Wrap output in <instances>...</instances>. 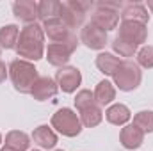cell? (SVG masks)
Wrapping results in <instances>:
<instances>
[{"mask_svg": "<svg viewBox=\"0 0 153 151\" xmlns=\"http://www.w3.org/2000/svg\"><path fill=\"white\" fill-rule=\"evenodd\" d=\"M146 9H150V13L153 14V0H148L146 2Z\"/></svg>", "mask_w": 153, "mask_h": 151, "instance_id": "cell-29", "label": "cell"}, {"mask_svg": "<svg viewBox=\"0 0 153 151\" xmlns=\"http://www.w3.org/2000/svg\"><path fill=\"white\" fill-rule=\"evenodd\" d=\"M137 66L139 68H146V70H152L153 68V46L152 44H146L143 48L137 50Z\"/></svg>", "mask_w": 153, "mask_h": 151, "instance_id": "cell-26", "label": "cell"}, {"mask_svg": "<svg viewBox=\"0 0 153 151\" xmlns=\"http://www.w3.org/2000/svg\"><path fill=\"white\" fill-rule=\"evenodd\" d=\"M116 38L123 39V41L139 48L148 39V25L139 23V21H121Z\"/></svg>", "mask_w": 153, "mask_h": 151, "instance_id": "cell-8", "label": "cell"}, {"mask_svg": "<svg viewBox=\"0 0 153 151\" xmlns=\"http://www.w3.org/2000/svg\"><path fill=\"white\" fill-rule=\"evenodd\" d=\"M94 11L91 14V23L100 27L102 30L109 32L116 30L119 25V13L123 9V4H116V2H98L93 4Z\"/></svg>", "mask_w": 153, "mask_h": 151, "instance_id": "cell-3", "label": "cell"}, {"mask_svg": "<svg viewBox=\"0 0 153 151\" xmlns=\"http://www.w3.org/2000/svg\"><path fill=\"white\" fill-rule=\"evenodd\" d=\"M0 52H2V48H0Z\"/></svg>", "mask_w": 153, "mask_h": 151, "instance_id": "cell-34", "label": "cell"}, {"mask_svg": "<svg viewBox=\"0 0 153 151\" xmlns=\"http://www.w3.org/2000/svg\"><path fill=\"white\" fill-rule=\"evenodd\" d=\"M32 151H43V150H32Z\"/></svg>", "mask_w": 153, "mask_h": 151, "instance_id": "cell-32", "label": "cell"}, {"mask_svg": "<svg viewBox=\"0 0 153 151\" xmlns=\"http://www.w3.org/2000/svg\"><path fill=\"white\" fill-rule=\"evenodd\" d=\"M119 142L125 150L134 151L139 150L144 142V132L141 128H137L134 123L132 124H125L119 132Z\"/></svg>", "mask_w": 153, "mask_h": 151, "instance_id": "cell-11", "label": "cell"}, {"mask_svg": "<svg viewBox=\"0 0 153 151\" xmlns=\"http://www.w3.org/2000/svg\"><path fill=\"white\" fill-rule=\"evenodd\" d=\"M45 32L43 27L38 23H30L25 25L20 30V38L16 43V53L18 57H22L23 61L29 62H36L39 59H43L45 55Z\"/></svg>", "mask_w": 153, "mask_h": 151, "instance_id": "cell-1", "label": "cell"}, {"mask_svg": "<svg viewBox=\"0 0 153 151\" xmlns=\"http://www.w3.org/2000/svg\"><path fill=\"white\" fill-rule=\"evenodd\" d=\"M30 137L41 150H53L57 146V133L48 124H39L38 128H34Z\"/></svg>", "mask_w": 153, "mask_h": 151, "instance_id": "cell-16", "label": "cell"}, {"mask_svg": "<svg viewBox=\"0 0 153 151\" xmlns=\"http://www.w3.org/2000/svg\"><path fill=\"white\" fill-rule=\"evenodd\" d=\"M7 76H9V68L5 66V62H4V61H0V84H2Z\"/></svg>", "mask_w": 153, "mask_h": 151, "instance_id": "cell-28", "label": "cell"}, {"mask_svg": "<svg viewBox=\"0 0 153 151\" xmlns=\"http://www.w3.org/2000/svg\"><path fill=\"white\" fill-rule=\"evenodd\" d=\"M52 128H55L64 137H76L82 132V123L75 110L62 107L52 115Z\"/></svg>", "mask_w": 153, "mask_h": 151, "instance_id": "cell-7", "label": "cell"}, {"mask_svg": "<svg viewBox=\"0 0 153 151\" xmlns=\"http://www.w3.org/2000/svg\"><path fill=\"white\" fill-rule=\"evenodd\" d=\"M57 91H59V87H57V84H55L53 78H50V76H39L38 80H36V84H34V87H32V91H30V96L36 101H46V100L53 98L57 94Z\"/></svg>", "mask_w": 153, "mask_h": 151, "instance_id": "cell-14", "label": "cell"}, {"mask_svg": "<svg viewBox=\"0 0 153 151\" xmlns=\"http://www.w3.org/2000/svg\"><path fill=\"white\" fill-rule=\"evenodd\" d=\"M55 151H64V150H55Z\"/></svg>", "mask_w": 153, "mask_h": 151, "instance_id": "cell-33", "label": "cell"}, {"mask_svg": "<svg viewBox=\"0 0 153 151\" xmlns=\"http://www.w3.org/2000/svg\"><path fill=\"white\" fill-rule=\"evenodd\" d=\"M20 38V29L18 25L14 23H9V25H4L0 29V48H5V50H16V43Z\"/></svg>", "mask_w": 153, "mask_h": 151, "instance_id": "cell-22", "label": "cell"}, {"mask_svg": "<svg viewBox=\"0 0 153 151\" xmlns=\"http://www.w3.org/2000/svg\"><path fill=\"white\" fill-rule=\"evenodd\" d=\"M75 107L76 110H82V109H85V107H91V105H94L96 101H94V94L89 91V89H80L78 93H76L75 96Z\"/></svg>", "mask_w": 153, "mask_h": 151, "instance_id": "cell-27", "label": "cell"}, {"mask_svg": "<svg viewBox=\"0 0 153 151\" xmlns=\"http://www.w3.org/2000/svg\"><path fill=\"white\" fill-rule=\"evenodd\" d=\"M134 124L144 133H153V110H141L134 115Z\"/></svg>", "mask_w": 153, "mask_h": 151, "instance_id": "cell-24", "label": "cell"}, {"mask_svg": "<svg viewBox=\"0 0 153 151\" xmlns=\"http://www.w3.org/2000/svg\"><path fill=\"white\" fill-rule=\"evenodd\" d=\"M61 16V2L59 0H41L38 2V20L43 23Z\"/></svg>", "mask_w": 153, "mask_h": 151, "instance_id": "cell-21", "label": "cell"}, {"mask_svg": "<svg viewBox=\"0 0 153 151\" xmlns=\"http://www.w3.org/2000/svg\"><path fill=\"white\" fill-rule=\"evenodd\" d=\"M13 14L27 25L36 23V20H38V2H34V0H16L13 4Z\"/></svg>", "mask_w": 153, "mask_h": 151, "instance_id": "cell-15", "label": "cell"}, {"mask_svg": "<svg viewBox=\"0 0 153 151\" xmlns=\"http://www.w3.org/2000/svg\"><path fill=\"white\" fill-rule=\"evenodd\" d=\"M112 50H114L119 57H134V55H137V50L139 48L134 46V44H130V43H126V41H123V39L114 38V41H112Z\"/></svg>", "mask_w": 153, "mask_h": 151, "instance_id": "cell-25", "label": "cell"}, {"mask_svg": "<svg viewBox=\"0 0 153 151\" xmlns=\"http://www.w3.org/2000/svg\"><path fill=\"white\" fill-rule=\"evenodd\" d=\"M93 7L91 2H84V0H66L61 2V20L73 30L80 29L85 25V18L89 9Z\"/></svg>", "mask_w": 153, "mask_h": 151, "instance_id": "cell-4", "label": "cell"}, {"mask_svg": "<svg viewBox=\"0 0 153 151\" xmlns=\"http://www.w3.org/2000/svg\"><path fill=\"white\" fill-rule=\"evenodd\" d=\"M0 151H16V150H13V148H9V146H4Z\"/></svg>", "mask_w": 153, "mask_h": 151, "instance_id": "cell-30", "label": "cell"}, {"mask_svg": "<svg viewBox=\"0 0 153 151\" xmlns=\"http://www.w3.org/2000/svg\"><path fill=\"white\" fill-rule=\"evenodd\" d=\"M121 64H123V59L116 57L114 53H109V52H102L96 57V68L105 76H114V73Z\"/></svg>", "mask_w": 153, "mask_h": 151, "instance_id": "cell-19", "label": "cell"}, {"mask_svg": "<svg viewBox=\"0 0 153 151\" xmlns=\"http://www.w3.org/2000/svg\"><path fill=\"white\" fill-rule=\"evenodd\" d=\"M114 85L119 91H125V93H130L134 89H137L141 85V80H143V71L141 68L137 66V62H132V61H123V64L117 68V71L114 73Z\"/></svg>", "mask_w": 153, "mask_h": 151, "instance_id": "cell-6", "label": "cell"}, {"mask_svg": "<svg viewBox=\"0 0 153 151\" xmlns=\"http://www.w3.org/2000/svg\"><path fill=\"white\" fill-rule=\"evenodd\" d=\"M130 117H132L130 109L123 103H112L105 110V119L114 126H125L130 121Z\"/></svg>", "mask_w": 153, "mask_h": 151, "instance_id": "cell-17", "label": "cell"}, {"mask_svg": "<svg viewBox=\"0 0 153 151\" xmlns=\"http://www.w3.org/2000/svg\"><path fill=\"white\" fill-rule=\"evenodd\" d=\"M94 101L100 105V107H105V105H112V101L116 100V87L112 82L109 80H102L96 84L94 91Z\"/></svg>", "mask_w": 153, "mask_h": 151, "instance_id": "cell-18", "label": "cell"}, {"mask_svg": "<svg viewBox=\"0 0 153 151\" xmlns=\"http://www.w3.org/2000/svg\"><path fill=\"white\" fill-rule=\"evenodd\" d=\"M9 78L13 82V87L22 94H30L36 80L39 78V73L34 66V62L14 59L9 64Z\"/></svg>", "mask_w": 153, "mask_h": 151, "instance_id": "cell-2", "label": "cell"}, {"mask_svg": "<svg viewBox=\"0 0 153 151\" xmlns=\"http://www.w3.org/2000/svg\"><path fill=\"white\" fill-rule=\"evenodd\" d=\"M119 18H121V21H139V23H144V25H148V21H150V14H148L146 5H143L139 2L123 4Z\"/></svg>", "mask_w": 153, "mask_h": 151, "instance_id": "cell-13", "label": "cell"}, {"mask_svg": "<svg viewBox=\"0 0 153 151\" xmlns=\"http://www.w3.org/2000/svg\"><path fill=\"white\" fill-rule=\"evenodd\" d=\"M78 117H80V123L82 126L85 128H94L98 126L102 121H103V112H102V107L98 103L91 105V107H85L82 110H78Z\"/></svg>", "mask_w": 153, "mask_h": 151, "instance_id": "cell-20", "label": "cell"}, {"mask_svg": "<svg viewBox=\"0 0 153 151\" xmlns=\"http://www.w3.org/2000/svg\"><path fill=\"white\" fill-rule=\"evenodd\" d=\"M5 146L16 151H27L30 148V137L22 130H11L5 135Z\"/></svg>", "mask_w": 153, "mask_h": 151, "instance_id": "cell-23", "label": "cell"}, {"mask_svg": "<svg viewBox=\"0 0 153 151\" xmlns=\"http://www.w3.org/2000/svg\"><path fill=\"white\" fill-rule=\"evenodd\" d=\"M55 84H57V87L62 93L71 94V93H75L76 89L82 85V73L75 66L59 68L57 73H55Z\"/></svg>", "mask_w": 153, "mask_h": 151, "instance_id": "cell-9", "label": "cell"}, {"mask_svg": "<svg viewBox=\"0 0 153 151\" xmlns=\"http://www.w3.org/2000/svg\"><path fill=\"white\" fill-rule=\"evenodd\" d=\"M0 144H2V133H0Z\"/></svg>", "mask_w": 153, "mask_h": 151, "instance_id": "cell-31", "label": "cell"}, {"mask_svg": "<svg viewBox=\"0 0 153 151\" xmlns=\"http://www.w3.org/2000/svg\"><path fill=\"white\" fill-rule=\"evenodd\" d=\"M80 43H84L89 50H103L105 44L109 43V36L105 30H102L100 27L89 21L80 30Z\"/></svg>", "mask_w": 153, "mask_h": 151, "instance_id": "cell-10", "label": "cell"}, {"mask_svg": "<svg viewBox=\"0 0 153 151\" xmlns=\"http://www.w3.org/2000/svg\"><path fill=\"white\" fill-rule=\"evenodd\" d=\"M41 27H43L45 36H48V39H50L52 43H62V41H66V39L73 34V30H71L61 18L48 20V21H45Z\"/></svg>", "mask_w": 153, "mask_h": 151, "instance_id": "cell-12", "label": "cell"}, {"mask_svg": "<svg viewBox=\"0 0 153 151\" xmlns=\"http://www.w3.org/2000/svg\"><path fill=\"white\" fill-rule=\"evenodd\" d=\"M78 41H80V39L76 38V34L73 32L70 38L66 39V41H62V43H50L48 48L45 50L48 64H52V66H55V68H64V66L70 62L73 52L76 50Z\"/></svg>", "mask_w": 153, "mask_h": 151, "instance_id": "cell-5", "label": "cell"}]
</instances>
